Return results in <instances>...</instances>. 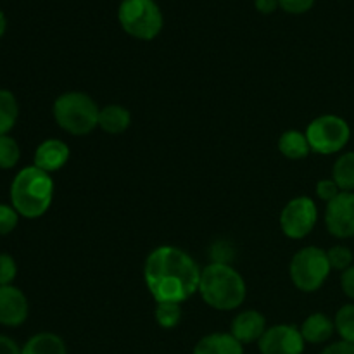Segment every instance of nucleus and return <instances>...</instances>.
Returning a JSON list of instances; mask_svg holds the SVG:
<instances>
[{
	"label": "nucleus",
	"instance_id": "nucleus-14",
	"mask_svg": "<svg viewBox=\"0 0 354 354\" xmlns=\"http://www.w3.org/2000/svg\"><path fill=\"white\" fill-rule=\"evenodd\" d=\"M192 354H244V344L230 332H213L197 341Z\"/></svg>",
	"mask_w": 354,
	"mask_h": 354
},
{
	"label": "nucleus",
	"instance_id": "nucleus-24",
	"mask_svg": "<svg viewBox=\"0 0 354 354\" xmlns=\"http://www.w3.org/2000/svg\"><path fill=\"white\" fill-rule=\"evenodd\" d=\"M328 263H330L332 270H339V272H346L353 266L354 254L349 248L346 245H334L327 251Z\"/></svg>",
	"mask_w": 354,
	"mask_h": 354
},
{
	"label": "nucleus",
	"instance_id": "nucleus-15",
	"mask_svg": "<svg viewBox=\"0 0 354 354\" xmlns=\"http://www.w3.org/2000/svg\"><path fill=\"white\" fill-rule=\"evenodd\" d=\"M303 339L308 344H324L334 335L335 325L328 315L325 313H311L303 325L299 327Z\"/></svg>",
	"mask_w": 354,
	"mask_h": 354
},
{
	"label": "nucleus",
	"instance_id": "nucleus-11",
	"mask_svg": "<svg viewBox=\"0 0 354 354\" xmlns=\"http://www.w3.org/2000/svg\"><path fill=\"white\" fill-rule=\"evenodd\" d=\"M30 313L28 297L14 286H0V325L19 327Z\"/></svg>",
	"mask_w": 354,
	"mask_h": 354
},
{
	"label": "nucleus",
	"instance_id": "nucleus-3",
	"mask_svg": "<svg viewBox=\"0 0 354 354\" xmlns=\"http://www.w3.org/2000/svg\"><path fill=\"white\" fill-rule=\"evenodd\" d=\"M54 201V180L37 166H26L10 183V204L19 216L35 220L44 216Z\"/></svg>",
	"mask_w": 354,
	"mask_h": 354
},
{
	"label": "nucleus",
	"instance_id": "nucleus-9",
	"mask_svg": "<svg viewBox=\"0 0 354 354\" xmlns=\"http://www.w3.org/2000/svg\"><path fill=\"white\" fill-rule=\"evenodd\" d=\"M258 348L261 354H303L306 341L303 339L299 327L280 324L266 328L259 339Z\"/></svg>",
	"mask_w": 354,
	"mask_h": 354
},
{
	"label": "nucleus",
	"instance_id": "nucleus-32",
	"mask_svg": "<svg viewBox=\"0 0 354 354\" xmlns=\"http://www.w3.org/2000/svg\"><path fill=\"white\" fill-rule=\"evenodd\" d=\"M254 7L258 12L268 16V14L275 12L280 6H279V0H254Z\"/></svg>",
	"mask_w": 354,
	"mask_h": 354
},
{
	"label": "nucleus",
	"instance_id": "nucleus-12",
	"mask_svg": "<svg viewBox=\"0 0 354 354\" xmlns=\"http://www.w3.org/2000/svg\"><path fill=\"white\" fill-rule=\"evenodd\" d=\"M69 145L59 138H47L37 147L33 156V166L40 168L45 173H55L64 168L69 161Z\"/></svg>",
	"mask_w": 354,
	"mask_h": 354
},
{
	"label": "nucleus",
	"instance_id": "nucleus-25",
	"mask_svg": "<svg viewBox=\"0 0 354 354\" xmlns=\"http://www.w3.org/2000/svg\"><path fill=\"white\" fill-rule=\"evenodd\" d=\"M19 223V213L12 204H0V235H7Z\"/></svg>",
	"mask_w": 354,
	"mask_h": 354
},
{
	"label": "nucleus",
	"instance_id": "nucleus-26",
	"mask_svg": "<svg viewBox=\"0 0 354 354\" xmlns=\"http://www.w3.org/2000/svg\"><path fill=\"white\" fill-rule=\"evenodd\" d=\"M17 275L16 259L10 254L0 252V286H12Z\"/></svg>",
	"mask_w": 354,
	"mask_h": 354
},
{
	"label": "nucleus",
	"instance_id": "nucleus-22",
	"mask_svg": "<svg viewBox=\"0 0 354 354\" xmlns=\"http://www.w3.org/2000/svg\"><path fill=\"white\" fill-rule=\"evenodd\" d=\"M335 332L341 335V341L351 342L354 344V304H344L339 308L334 318Z\"/></svg>",
	"mask_w": 354,
	"mask_h": 354
},
{
	"label": "nucleus",
	"instance_id": "nucleus-6",
	"mask_svg": "<svg viewBox=\"0 0 354 354\" xmlns=\"http://www.w3.org/2000/svg\"><path fill=\"white\" fill-rule=\"evenodd\" d=\"M327 251L317 245L299 249L290 259V280L301 292H317L330 275Z\"/></svg>",
	"mask_w": 354,
	"mask_h": 354
},
{
	"label": "nucleus",
	"instance_id": "nucleus-5",
	"mask_svg": "<svg viewBox=\"0 0 354 354\" xmlns=\"http://www.w3.org/2000/svg\"><path fill=\"white\" fill-rule=\"evenodd\" d=\"M118 21L123 31L142 41H151L165 26L161 7L156 0H121Z\"/></svg>",
	"mask_w": 354,
	"mask_h": 354
},
{
	"label": "nucleus",
	"instance_id": "nucleus-19",
	"mask_svg": "<svg viewBox=\"0 0 354 354\" xmlns=\"http://www.w3.org/2000/svg\"><path fill=\"white\" fill-rule=\"evenodd\" d=\"M332 180L342 192H354V152H344L332 168Z\"/></svg>",
	"mask_w": 354,
	"mask_h": 354
},
{
	"label": "nucleus",
	"instance_id": "nucleus-8",
	"mask_svg": "<svg viewBox=\"0 0 354 354\" xmlns=\"http://www.w3.org/2000/svg\"><path fill=\"white\" fill-rule=\"evenodd\" d=\"M317 220L318 209L315 201L306 196L294 197L283 206L280 213V228L286 237L301 241L313 232V228L317 227Z\"/></svg>",
	"mask_w": 354,
	"mask_h": 354
},
{
	"label": "nucleus",
	"instance_id": "nucleus-23",
	"mask_svg": "<svg viewBox=\"0 0 354 354\" xmlns=\"http://www.w3.org/2000/svg\"><path fill=\"white\" fill-rule=\"evenodd\" d=\"M21 159V147L10 135L0 137V169H12Z\"/></svg>",
	"mask_w": 354,
	"mask_h": 354
},
{
	"label": "nucleus",
	"instance_id": "nucleus-2",
	"mask_svg": "<svg viewBox=\"0 0 354 354\" xmlns=\"http://www.w3.org/2000/svg\"><path fill=\"white\" fill-rule=\"evenodd\" d=\"M199 294L204 303L218 311H234L245 301L248 286L237 270L228 263L214 261L201 272Z\"/></svg>",
	"mask_w": 354,
	"mask_h": 354
},
{
	"label": "nucleus",
	"instance_id": "nucleus-13",
	"mask_svg": "<svg viewBox=\"0 0 354 354\" xmlns=\"http://www.w3.org/2000/svg\"><path fill=\"white\" fill-rule=\"evenodd\" d=\"M266 318L265 315L256 310H245L239 313L232 320L230 334L237 339L241 344H252L259 342L263 334L266 332Z\"/></svg>",
	"mask_w": 354,
	"mask_h": 354
},
{
	"label": "nucleus",
	"instance_id": "nucleus-29",
	"mask_svg": "<svg viewBox=\"0 0 354 354\" xmlns=\"http://www.w3.org/2000/svg\"><path fill=\"white\" fill-rule=\"evenodd\" d=\"M341 287L342 292L354 301V265L351 268H348L346 272H342L341 275Z\"/></svg>",
	"mask_w": 354,
	"mask_h": 354
},
{
	"label": "nucleus",
	"instance_id": "nucleus-17",
	"mask_svg": "<svg viewBox=\"0 0 354 354\" xmlns=\"http://www.w3.org/2000/svg\"><path fill=\"white\" fill-rule=\"evenodd\" d=\"M279 151L283 158L299 161L310 156L311 147L308 142L306 133L299 130H287L279 138Z\"/></svg>",
	"mask_w": 354,
	"mask_h": 354
},
{
	"label": "nucleus",
	"instance_id": "nucleus-28",
	"mask_svg": "<svg viewBox=\"0 0 354 354\" xmlns=\"http://www.w3.org/2000/svg\"><path fill=\"white\" fill-rule=\"evenodd\" d=\"M315 2L317 0H279V6L286 12L297 16V14H304L313 9Z\"/></svg>",
	"mask_w": 354,
	"mask_h": 354
},
{
	"label": "nucleus",
	"instance_id": "nucleus-27",
	"mask_svg": "<svg viewBox=\"0 0 354 354\" xmlns=\"http://www.w3.org/2000/svg\"><path fill=\"white\" fill-rule=\"evenodd\" d=\"M341 192L342 190L339 189L337 183H335L332 178H324L317 183V196L327 204L330 203V201H334Z\"/></svg>",
	"mask_w": 354,
	"mask_h": 354
},
{
	"label": "nucleus",
	"instance_id": "nucleus-10",
	"mask_svg": "<svg viewBox=\"0 0 354 354\" xmlns=\"http://www.w3.org/2000/svg\"><path fill=\"white\" fill-rule=\"evenodd\" d=\"M325 227L337 239L354 237V192H341L327 204Z\"/></svg>",
	"mask_w": 354,
	"mask_h": 354
},
{
	"label": "nucleus",
	"instance_id": "nucleus-16",
	"mask_svg": "<svg viewBox=\"0 0 354 354\" xmlns=\"http://www.w3.org/2000/svg\"><path fill=\"white\" fill-rule=\"evenodd\" d=\"M131 113L120 104H109L100 107L99 128L109 135H121L130 128Z\"/></svg>",
	"mask_w": 354,
	"mask_h": 354
},
{
	"label": "nucleus",
	"instance_id": "nucleus-4",
	"mask_svg": "<svg viewBox=\"0 0 354 354\" xmlns=\"http://www.w3.org/2000/svg\"><path fill=\"white\" fill-rule=\"evenodd\" d=\"M100 107L86 92H64L54 100L52 114L61 130L66 133L83 137L99 128Z\"/></svg>",
	"mask_w": 354,
	"mask_h": 354
},
{
	"label": "nucleus",
	"instance_id": "nucleus-7",
	"mask_svg": "<svg viewBox=\"0 0 354 354\" xmlns=\"http://www.w3.org/2000/svg\"><path fill=\"white\" fill-rule=\"evenodd\" d=\"M304 133L310 142L311 152L322 156L337 154L351 140V128L348 121L337 114H322L315 118Z\"/></svg>",
	"mask_w": 354,
	"mask_h": 354
},
{
	"label": "nucleus",
	"instance_id": "nucleus-21",
	"mask_svg": "<svg viewBox=\"0 0 354 354\" xmlns=\"http://www.w3.org/2000/svg\"><path fill=\"white\" fill-rule=\"evenodd\" d=\"M156 322L165 330H171L182 322V304L178 303H156Z\"/></svg>",
	"mask_w": 354,
	"mask_h": 354
},
{
	"label": "nucleus",
	"instance_id": "nucleus-1",
	"mask_svg": "<svg viewBox=\"0 0 354 354\" xmlns=\"http://www.w3.org/2000/svg\"><path fill=\"white\" fill-rule=\"evenodd\" d=\"M201 272L196 259L176 245H159L147 256L144 280L156 303H185L199 292Z\"/></svg>",
	"mask_w": 354,
	"mask_h": 354
},
{
	"label": "nucleus",
	"instance_id": "nucleus-30",
	"mask_svg": "<svg viewBox=\"0 0 354 354\" xmlns=\"http://www.w3.org/2000/svg\"><path fill=\"white\" fill-rule=\"evenodd\" d=\"M320 354H354V344L346 341H337L327 346Z\"/></svg>",
	"mask_w": 354,
	"mask_h": 354
},
{
	"label": "nucleus",
	"instance_id": "nucleus-33",
	"mask_svg": "<svg viewBox=\"0 0 354 354\" xmlns=\"http://www.w3.org/2000/svg\"><path fill=\"white\" fill-rule=\"evenodd\" d=\"M6 30H7V17H6V14H3L2 10H0V38L3 37Z\"/></svg>",
	"mask_w": 354,
	"mask_h": 354
},
{
	"label": "nucleus",
	"instance_id": "nucleus-18",
	"mask_svg": "<svg viewBox=\"0 0 354 354\" xmlns=\"http://www.w3.org/2000/svg\"><path fill=\"white\" fill-rule=\"evenodd\" d=\"M23 354H68V348L62 337L52 332H40L35 334L21 348Z\"/></svg>",
	"mask_w": 354,
	"mask_h": 354
},
{
	"label": "nucleus",
	"instance_id": "nucleus-31",
	"mask_svg": "<svg viewBox=\"0 0 354 354\" xmlns=\"http://www.w3.org/2000/svg\"><path fill=\"white\" fill-rule=\"evenodd\" d=\"M0 354H23L21 348L14 339L0 334Z\"/></svg>",
	"mask_w": 354,
	"mask_h": 354
},
{
	"label": "nucleus",
	"instance_id": "nucleus-20",
	"mask_svg": "<svg viewBox=\"0 0 354 354\" xmlns=\"http://www.w3.org/2000/svg\"><path fill=\"white\" fill-rule=\"evenodd\" d=\"M19 118V104L10 90L0 88V137L9 135Z\"/></svg>",
	"mask_w": 354,
	"mask_h": 354
}]
</instances>
